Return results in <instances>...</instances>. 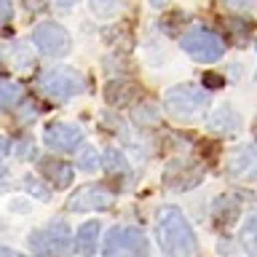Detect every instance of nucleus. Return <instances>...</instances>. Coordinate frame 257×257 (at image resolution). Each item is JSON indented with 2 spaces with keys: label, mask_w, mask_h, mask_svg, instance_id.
<instances>
[{
  "label": "nucleus",
  "mask_w": 257,
  "mask_h": 257,
  "mask_svg": "<svg viewBox=\"0 0 257 257\" xmlns=\"http://www.w3.org/2000/svg\"><path fill=\"white\" fill-rule=\"evenodd\" d=\"M156 238L158 246L169 257H193L198 252V241L193 236L190 222L177 206H164L158 209L156 217Z\"/></svg>",
  "instance_id": "nucleus-1"
},
{
  "label": "nucleus",
  "mask_w": 257,
  "mask_h": 257,
  "mask_svg": "<svg viewBox=\"0 0 257 257\" xmlns=\"http://www.w3.org/2000/svg\"><path fill=\"white\" fill-rule=\"evenodd\" d=\"M104 257H148V238L142 230L118 225L104 236Z\"/></svg>",
  "instance_id": "nucleus-2"
},
{
  "label": "nucleus",
  "mask_w": 257,
  "mask_h": 257,
  "mask_svg": "<svg viewBox=\"0 0 257 257\" xmlns=\"http://www.w3.org/2000/svg\"><path fill=\"white\" fill-rule=\"evenodd\" d=\"M204 107H209V94L193 83H182L166 91V110L177 118H193Z\"/></svg>",
  "instance_id": "nucleus-3"
},
{
  "label": "nucleus",
  "mask_w": 257,
  "mask_h": 257,
  "mask_svg": "<svg viewBox=\"0 0 257 257\" xmlns=\"http://www.w3.org/2000/svg\"><path fill=\"white\" fill-rule=\"evenodd\" d=\"M32 43L38 46V51L43 56H54V59H59V56L70 54L72 48V38L70 32L62 27V24L56 22H40L35 30H32Z\"/></svg>",
  "instance_id": "nucleus-4"
},
{
  "label": "nucleus",
  "mask_w": 257,
  "mask_h": 257,
  "mask_svg": "<svg viewBox=\"0 0 257 257\" xmlns=\"http://www.w3.org/2000/svg\"><path fill=\"white\" fill-rule=\"evenodd\" d=\"M182 51L196 62H217L220 56L225 54V43L214 32H206V30H190L188 35H182Z\"/></svg>",
  "instance_id": "nucleus-5"
},
{
  "label": "nucleus",
  "mask_w": 257,
  "mask_h": 257,
  "mask_svg": "<svg viewBox=\"0 0 257 257\" xmlns=\"http://www.w3.org/2000/svg\"><path fill=\"white\" fill-rule=\"evenodd\" d=\"M40 88H43V94L54 96V99H70V96H78L86 91V80L75 70H54L48 75H43Z\"/></svg>",
  "instance_id": "nucleus-6"
},
{
  "label": "nucleus",
  "mask_w": 257,
  "mask_h": 257,
  "mask_svg": "<svg viewBox=\"0 0 257 257\" xmlns=\"http://www.w3.org/2000/svg\"><path fill=\"white\" fill-rule=\"evenodd\" d=\"M110 190L104 185H86L78 193H72V198L67 201L70 212H94V209H107L110 206Z\"/></svg>",
  "instance_id": "nucleus-7"
},
{
  "label": "nucleus",
  "mask_w": 257,
  "mask_h": 257,
  "mask_svg": "<svg viewBox=\"0 0 257 257\" xmlns=\"http://www.w3.org/2000/svg\"><path fill=\"white\" fill-rule=\"evenodd\" d=\"M80 140H83V132L75 126V123H48L46 132H43V142L48 145L51 150H75Z\"/></svg>",
  "instance_id": "nucleus-8"
},
{
  "label": "nucleus",
  "mask_w": 257,
  "mask_h": 257,
  "mask_svg": "<svg viewBox=\"0 0 257 257\" xmlns=\"http://www.w3.org/2000/svg\"><path fill=\"white\" fill-rule=\"evenodd\" d=\"M209 128H212L214 134L233 137V134L241 132V115L236 112V107H230V104H220V107H214L212 118H209Z\"/></svg>",
  "instance_id": "nucleus-9"
},
{
  "label": "nucleus",
  "mask_w": 257,
  "mask_h": 257,
  "mask_svg": "<svg viewBox=\"0 0 257 257\" xmlns=\"http://www.w3.org/2000/svg\"><path fill=\"white\" fill-rule=\"evenodd\" d=\"M228 172H230V177H236L241 182L257 180V150L254 148H241L236 156L230 158Z\"/></svg>",
  "instance_id": "nucleus-10"
},
{
  "label": "nucleus",
  "mask_w": 257,
  "mask_h": 257,
  "mask_svg": "<svg viewBox=\"0 0 257 257\" xmlns=\"http://www.w3.org/2000/svg\"><path fill=\"white\" fill-rule=\"evenodd\" d=\"M40 174L48 177L56 188H67V185L72 182V169L64 164V161H51V158H46V161H40Z\"/></svg>",
  "instance_id": "nucleus-11"
},
{
  "label": "nucleus",
  "mask_w": 257,
  "mask_h": 257,
  "mask_svg": "<svg viewBox=\"0 0 257 257\" xmlns=\"http://www.w3.org/2000/svg\"><path fill=\"white\" fill-rule=\"evenodd\" d=\"M99 230H102V225L91 220V222H86V225H80V230H78V249L83 252L86 257L88 254H94V249H96V238H99Z\"/></svg>",
  "instance_id": "nucleus-12"
},
{
  "label": "nucleus",
  "mask_w": 257,
  "mask_h": 257,
  "mask_svg": "<svg viewBox=\"0 0 257 257\" xmlns=\"http://www.w3.org/2000/svg\"><path fill=\"white\" fill-rule=\"evenodd\" d=\"M102 166H104V172H110V174H126L128 172V161L120 150H104Z\"/></svg>",
  "instance_id": "nucleus-13"
},
{
  "label": "nucleus",
  "mask_w": 257,
  "mask_h": 257,
  "mask_svg": "<svg viewBox=\"0 0 257 257\" xmlns=\"http://www.w3.org/2000/svg\"><path fill=\"white\" fill-rule=\"evenodd\" d=\"M6 54H8V59H11V64H14L16 70H30L32 67V56H30V51L24 46L14 43V46L6 48Z\"/></svg>",
  "instance_id": "nucleus-14"
},
{
  "label": "nucleus",
  "mask_w": 257,
  "mask_h": 257,
  "mask_svg": "<svg viewBox=\"0 0 257 257\" xmlns=\"http://www.w3.org/2000/svg\"><path fill=\"white\" fill-rule=\"evenodd\" d=\"M241 244L252 257H257V217H249L244 230H241Z\"/></svg>",
  "instance_id": "nucleus-15"
},
{
  "label": "nucleus",
  "mask_w": 257,
  "mask_h": 257,
  "mask_svg": "<svg viewBox=\"0 0 257 257\" xmlns=\"http://www.w3.org/2000/svg\"><path fill=\"white\" fill-rule=\"evenodd\" d=\"M22 99V91L16 83H0V110H8L14 107L16 102Z\"/></svg>",
  "instance_id": "nucleus-16"
},
{
  "label": "nucleus",
  "mask_w": 257,
  "mask_h": 257,
  "mask_svg": "<svg viewBox=\"0 0 257 257\" xmlns=\"http://www.w3.org/2000/svg\"><path fill=\"white\" fill-rule=\"evenodd\" d=\"M104 96H107L110 104H123V102H128V96H132V88L126 83H110Z\"/></svg>",
  "instance_id": "nucleus-17"
},
{
  "label": "nucleus",
  "mask_w": 257,
  "mask_h": 257,
  "mask_svg": "<svg viewBox=\"0 0 257 257\" xmlns=\"http://www.w3.org/2000/svg\"><path fill=\"white\" fill-rule=\"evenodd\" d=\"M236 217H238V204H236V201L230 204V209H222L220 201L214 204V222H217V225H230Z\"/></svg>",
  "instance_id": "nucleus-18"
},
{
  "label": "nucleus",
  "mask_w": 257,
  "mask_h": 257,
  "mask_svg": "<svg viewBox=\"0 0 257 257\" xmlns=\"http://www.w3.org/2000/svg\"><path fill=\"white\" fill-rule=\"evenodd\" d=\"M78 166H80V169H86V172H96V166H99V158H96V150L91 148V145H86V148H80Z\"/></svg>",
  "instance_id": "nucleus-19"
},
{
  "label": "nucleus",
  "mask_w": 257,
  "mask_h": 257,
  "mask_svg": "<svg viewBox=\"0 0 257 257\" xmlns=\"http://www.w3.org/2000/svg\"><path fill=\"white\" fill-rule=\"evenodd\" d=\"M88 6H91V11L96 16H102V19H107L118 11V0H88Z\"/></svg>",
  "instance_id": "nucleus-20"
},
{
  "label": "nucleus",
  "mask_w": 257,
  "mask_h": 257,
  "mask_svg": "<svg viewBox=\"0 0 257 257\" xmlns=\"http://www.w3.org/2000/svg\"><path fill=\"white\" fill-rule=\"evenodd\" d=\"M11 16H14V6H11V0H0V27L11 22Z\"/></svg>",
  "instance_id": "nucleus-21"
},
{
  "label": "nucleus",
  "mask_w": 257,
  "mask_h": 257,
  "mask_svg": "<svg viewBox=\"0 0 257 257\" xmlns=\"http://www.w3.org/2000/svg\"><path fill=\"white\" fill-rule=\"evenodd\" d=\"M24 185H27V188L32 190V196H35V198H43V201L48 198V190H46V188H40V185L32 180V177H30V180H24Z\"/></svg>",
  "instance_id": "nucleus-22"
},
{
  "label": "nucleus",
  "mask_w": 257,
  "mask_h": 257,
  "mask_svg": "<svg viewBox=\"0 0 257 257\" xmlns=\"http://www.w3.org/2000/svg\"><path fill=\"white\" fill-rule=\"evenodd\" d=\"M80 3V0H54V6L56 8H62V11H70V8L72 6H78Z\"/></svg>",
  "instance_id": "nucleus-23"
},
{
  "label": "nucleus",
  "mask_w": 257,
  "mask_h": 257,
  "mask_svg": "<svg viewBox=\"0 0 257 257\" xmlns=\"http://www.w3.org/2000/svg\"><path fill=\"white\" fill-rule=\"evenodd\" d=\"M0 257H22V254L14 252V249H0Z\"/></svg>",
  "instance_id": "nucleus-24"
},
{
  "label": "nucleus",
  "mask_w": 257,
  "mask_h": 257,
  "mask_svg": "<svg viewBox=\"0 0 257 257\" xmlns=\"http://www.w3.org/2000/svg\"><path fill=\"white\" fill-rule=\"evenodd\" d=\"M6 153H8V142L3 140V137H0V158H3V156H6Z\"/></svg>",
  "instance_id": "nucleus-25"
},
{
  "label": "nucleus",
  "mask_w": 257,
  "mask_h": 257,
  "mask_svg": "<svg viewBox=\"0 0 257 257\" xmlns=\"http://www.w3.org/2000/svg\"><path fill=\"white\" fill-rule=\"evenodd\" d=\"M150 3H153V6H156V8H161V6H164V3H166V0H150Z\"/></svg>",
  "instance_id": "nucleus-26"
},
{
  "label": "nucleus",
  "mask_w": 257,
  "mask_h": 257,
  "mask_svg": "<svg viewBox=\"0 0 257 257\" xmlns=\"http://www.w3.org/2000/svg\"><path fill=\"white\" fill-rule=\"evenodd\" d=\"M0 174H3V169H0Z\"/></svg>",
  "instance_id": "nucleus-27"
},
{
  "label": "nucleus",
  "mask_w": 257,
  "mask_h": 257,
  "mask_svg": "<svg viewBox=\"0 0 257 257\" xmlns=\"http://www.w3.org/2000/svg\"><path fill=\"white\" fill-rule=\"evenodd\" d=\"M254 48H257V43H254Z\"/></svg>",
  "instance_id": "nucleus-28"
}]
</instances>
